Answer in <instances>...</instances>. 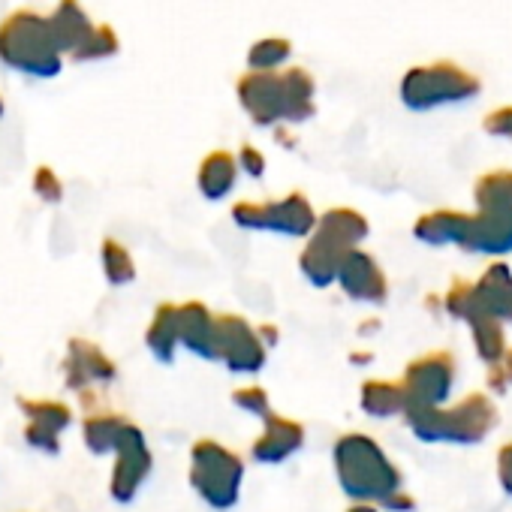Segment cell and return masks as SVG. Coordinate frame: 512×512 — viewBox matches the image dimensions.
Here are the masks:
<instances>
[{
    "label": "cell",
    "instance_id": "11",
    "mask_svg": "<svg viewBox=\"0 0 512 512\" xmlns=\"http://www.w3.org/2000/svg\"><path fill=\"white\" fill-rule=\"evenodd\" d=\"M269 347L244 317L220 314L217 317V362L232 374H260L266 365Z\"/></svg>",
    "mask_w": 512,
    "mask_h": 512
},
{
    "label": "cell",
    "instance_id": "16",
    "mask_svg": "<svg viewBox=\"0 0 512 512\" xmlns=\"http://www.w3.org/2000/svg\"><path fill=\"white\" fill-rule=\"evenodd\" d=\"M19 407L28 419L25 425V440L40 449L55 455L61 449V434L70 428L73 413L67 404L61 401H31V398H19Z\"/></svg>",
    "mask_w": 512,
    "mask_h": 512
},
{
    "label": "cell",
    "instance_id": "2",
    "mask_svg": "<svg viewBox=\"0 0 512 512\" xmlns=\"http://www.w3.org/2000/svg\"><path fill=\"white\" fill-rule=\"evenodd\" d=\"M238 103L250 115L253 124L260 127H275L278 121L302 124L314 118V79L302 67H290L284 73H247L235 85Z\"/></svg>",
    "mask_w": 512,
    "mask_h": 512
},
{
    "label": "cell",
    "instance_id": "18",
    "mask_svg": "<svg viewBox=\"0 0 512 512\" xmlns=\"http://www.w3.org/2000/svg\"><path fill=\"white\" fill-rule=\"evenodd\" d=\"M178 335L184 350L205 362H217V314H211L202 302L178 305Z\"/></svg>",
    "mask_w": 512,
    "mask_h": 512
},
{
    "label": "cell",
    "instance_id": "24",
    "mask_svg": "<svg viewBox=\"0 0 512 512\" xmlns=\"http://www.w3.org/2000/svg\"><path fill=\"white\" fill-rule=\"evenodd\" d=\"M359 404L371 419H392L407 413V398L401 380H368L359 392Z\"/></svg>",
    "mask_w": 512,
    "mask_h": 512
},
{
    "label": "cell",
    "instance_id": "8",
    "mask_svg": "<svg viewBox=\"0 0 512 512\" xmlns=\"http://www.w3.org/2000/svg\"><path fill=\"white\" fill-rule=\"evenodd\" d=\"M232 220L241 229L253 232H278L287 238H311L317 229V211L302 193H287L284 199L272 202H235L232 205Z\"/></svg>",
    "mask_w": 512,
    "mask_h": 512
},
{
    "label": "cell",
    "instance_id": "12",
    "mask_svg": "<svg viewBox=\"0 0 512 512\" xmlns=\"http://www.w3.org/2000/svg\"><path fill=\"white\" fill-rule=\"evenodd\" d=\"M151 473V449L145 443V434L139 425H130V431L124 434L118 452H115V464H112V479H109V494L118 503H130L145 479Z\"/></svg>",
    "mask_w": 512,
    "mask_h": 512
},
{
    "label": "cell",
    "instance_id": "29",
    "mask_svg": "<svg viewBox=\"0 0 512 512\" xmlns=\"http://www.w3.org/2000/svg\"><path fill=\"white\" fill-rule=\"evenodd\" d=\"M232 404H235L241 413L256 416V419H263V422L275 413L272 398H269V392H266L263 386H241V389H235V392H232Z\"/></svg>",
    "mask_w": 512,
    "mask_h": 512
},
{
    "label": "cell",
    "instance_id": "22",
    "mask_svg": "<svg viewBox=\"0 0 512 512\" xmlns=\"http://www.w3.org/2000/svg\"><path fill=\"white\" fill-rule=\"evenodd\" d=\"M235 181H238V160L229 151H211L196 175L199 193L211 202L226 199L235 190Z\"/></svg>",
    "mask_w": 512,
    "mask_h": 512
},
{
    "label": "cell",
    "instance_id": "10",
    "mask_svg": "<svg viewBox=\"0 0 512 512\" xmlns=\"http://www.w3.org/2000/svg\"><path fill=\"white\" fill-rule=\"evenodd\" d=\"M443 308H446L449 317L467 323L470 338H473V350H476V356H479V362H482L485 368H491V365H497V362L503 359V353L509 350V347H506L503 323H497L494 317H488V314L482 311L473 284L455 281V284L446 290V296H443Z\"/></svg>",
    "mask_w": 512,
    "mask_h": 512
},
{
    "label": "cell",
    "instance_id": "9",
    "mask_svg": "<svg viewBox=\"0 0 512 512\" xmlns=\"http://www.w3.org/2000/svg\"><path fill=\"white\" fill-rule=\"evenodd\" d=\"M455 356L446 350H434L425 353L419 359H413L401 377V389L407 398V413L416 410H434V407H446L455 389ZM404 413V416H407Z\"/></svg>",
    "mask_w": 512,
    "mask_h": 512
},
{
    "label": "cell",
    "instance_id": "39",
    "mask_svg": "<svg viewBox=\"0 0 512 512\" xmlns=\"http://www.w3.org/2000/svg\"><path fill=\"white\" fill-rule=\"evenodd\" d=\"M0 112H4V103H0Z\"/></svg>",
    "mask_w": 512,
    "mask_h": 512
},
{
    "label": "cell",
    "instance_id": "6",
    "mask_svg": "<svg viewBox=\"0 0 512 512\" xmlns=\"http://www.w3.org/2000/svg\"><path fill=\"white\" fill-rule=\"evenodd\" d=\"M190 485L217 512H229L241 500L244 461L217 440H199L190 449Z\"/></svg>",
    "mask_w": 512,
    "mask_h": 512
},
{
    "label": "cell",
    "instance_id": "38",
    "mask_svg": "<svg viewBox=\"0 0 512 512\" xmlns=\"http://www.w3.org/2000/svg\"><path fill=\"white\" fill-rule=\"evenodd\" d=\"M347 512H380V506H368V503H353Z\"/></svg>",
    "mask_w": 512,
    "mask_h": 512
},
{
    "label": "cell",
    "instance_id": "25",
    "mask_svg": "<svg viewBox=\"0 0 512 512\" xmlns=\"http://www.w3.org/2000/svg\"><path fill=\"white\" fill-rule=\"evenodd\" d=\"M461 226H464V211L440 208V211L422 214L413 226V235L428 247H446V244H458Z\"/></svg>",
    "mask_w": 512,
    "mask_h": 512
},
{
    "label": "cell",
    "instance_id": "13",
    "mask_svg": "<svg viewBox=\"0 0 512 512\" xmlns=\"http://www.w3.org/2000/svg\"><path fill=\"white\" fill-rule=\"evenodd\" d=\"M455 247L479 256H497V260L512 253V208L464 214L461 238Z\"/></svg>",
    "mask_w": 512,
    "mask_h": 512
},
{
    "label": "cell",
    "instance_id": "30",
    "mask_svg": "<svg viewBox=\"0 0 512 512\" xmlns=\"http://www.w3.org/2000/svg\"><path fill=\"white\" fill-rule=\"evenodd\" d=\"M118 55V34L109 25H97V31L91 34V40L76 52L73 61H100V58H112Z\"/></svg>",
    "mask_w": 512,
    "mask_h": 512
},
{
    "label": "cell",
    "instance_id": "36",
    "mask_svg": "<svg viewBox=\"0 0 512 512\" xmlns=\"http://www.w3.org/2000/svg\"><path fill=\"white\" fill-rule=\"evenodd\" d=\"M380 509H386V512H413V509H416V497H410L407 491H398V494H392Z\"/></svg>",
    "mask_w": 512,
    "mask_h": 512
},
{
    "label": "cell",
    "instance_id": "33",
    "mask_svg": "<svg viewBox=\"0 0 512 512\" xmlns=\"http://www.w3.org/2000/svg\"><path fill=\"white\" fill-rule=\"evenodd\" d=\"M485 133L497 136V139H512V106H500L494 109L485 121H482Z\"/></svg>",
    "mask_w": 512,
    "mask_h": 512
},
{
    "label": "cell",
    "instance_id": "28",
    "mask_svg": "<svg viewBox=\"0 0 512 512\" xmlns=\"http://www.w3.org/2000/svg\"><path fill=\"white\" fill-rule=\"evenodd\" d=\"M290 55H293V46L284 37H266L247 52V64L253 73H275Z\"/></svg>",
    "mask_w": 512,
    "mask_h": 512
},
{
    "label": "cell",
    "instance_id": "23",
    "mask_svg": "<svg viewBox=\"0 0 512 512\" xmlns=\"http://www.w3.org/2000/svg\"><path fill=\"white\" fill-rule=\"evenodd\" d=\"M145 344L151 350V356L163 365L175 362V353L181 347V335H178V305H160L154 311V320L145 332Z\"/></svg>",
    "mask_w": 512,
    "mask_h": 512
},
{
    "label": "cell",
    "instance_id": "17",
    "mask_svg": "<svg viewBox=\"0 0 512 512\" xmlns=\"http://www.w3.org/2000/svg\"><path fill=\"white\" fill-rule=\"evenodd\" d=\"M305 446V428L287 416L272 413L263 422V434L253 440L250 446V458L260 464H284L287 458H293L299 449Z\"/></svg>",
    "mask_w": 512,
    "mask_h": 512
},
{
    "label": "cell",
    "instance_id": "26",
    "mask_svg": "<svg viewBox=\"0 0 512 512\" xmlns=\"http://www.w3.org/2000/svg\"><path fill=\"white\" fill-rule=\"evenodd\" d=\"M476 211H494V208H512V172L497 169L476 181L473 187Z\"/></svg>",
    "mask_w": 512,
    "mask_h": 512
},
{
    "label": "cell",
    "instance_id": "3",
    "mask_svg": "<svg viewBox=\"0 0 512 512\" xmlns=\"http://www.w3.org/2000/svg\"><path fill=\"white\" fill-rule=\"evenodd\" d=\"M368 238V220L356 208H329L320 214L317 229L305 241V250L299 256V269L311 287H332L338 284L341 263L359 244Z\"/></svg>",
    "mask_w": 512,
    "mask_h": 512
},
{
    "label": "cell",
    "instance_id": "31",
    "mask_svg": "<svg viewBox=\"0 0 512 512\" xmlns=\"http://www.w3.org/2000/svg\"><path fill=\"white\" fill-rule=\"evenodd\" d=\"M485 386H488L494 395H503V392L512 389V347L503 353V359H500L497 365H491V368L485 371Z\"/></svg>",
    "mask_w": 512,
    "mask_h": 512
},
{
    "label": "cell",
    "instance_id": "32",
    "mask_svg": "<svg viewBox=\"0 0 512 512\" xmlns=\"http://www.w3.org/2000/svg\"><path fill=\"white\" fill-rule=\"evenodd\" d=\"M34 190H37L46 202H58V199L64 196V184L58 181V175H55L49 166L37 169V175H34Z\"/></svg>",
    "mask_w": 512,
    "mask_h": 512
},
{
    "label": "cell",
    "instance_id": "37",
    "mask_svg": "<svg viewBox=\"0 0 512 512\" xmlns=\"http://www.w3.org/2000/svg\"><path fill=\"white\" fill-rule=\"evenodd\" d=\"M260 338L266 341V347H275L278 344V329L275 326H260Z\"/></svg>",
    "mask_w": 512,
    "mask_h": 512
},
{
    "label": "cell",
    "instance_id": "14",
    "mask_svg": "<svg viewBox=\"0 0 512 512\" xmlns=\"http://www.w3.org/2000/svg\"><path fill=\"white\" fill-rule=\"evenodd\" d=\"M338 287L347 299L362 302V305H386V299H389V281H386L380 263L362 247L353 250L341 263Z\"/></svg>",
    "mask_w": 512,
    "mask_h": 512
},
{
    "label": "cell",
    "instance_id": "34",
    "mask_svg": "<svg viewBox=\"0 0 512 512\" xmlns=\"http://www.w3.org/2000/svg\"><path fill=\"white\" fill-rule=\"evenodd\" d=\"M238 169L244 175H250V178H263L266 175V157H263V151H256L253 145H244L238 151Z\"/></svg>",
    "mask_w": 512,
    "mask_h": 512
},
{
    "label": "cell",
    "instance_id": "27",
    "mask_svg": "<svg viewBox=\"0 0 512 512\" xmlns=\"http://www.w3.org/2000/svg\"><path fill=\"white\" fill-rule=\"evenodd\" d=\"M100 260H103V275L112 287H127L136 281V263L130 250L115 241V238H106L103 241V250H100Z\"/></svg>",
    "mask_w": 512,
    "mask_h": 512
},
{
    "label": "cell",
    "instance_id": "15",
    "mask_svg": "<svg viewBox=\"0 0 512 512\" xmlns=\"http://www.w3.org/2000/svg\"><path fill=\"white\" fill-rule=\"evenodd\" d=\"M118 374L115 362L91 341L85 338H73L67 347V359H64V380L67 389L73 392H88L94 386H106L112 383Z\"/></svg>",
    "mask_w": 512,
    "mask_h": 512
},
{
    "label": "cell",
    "instance_id": "5",
    "mask_svg": "<svg viewBox=\"0 0 512 512\" xmlns=\"http://www.w3.org/2000/svg\"><path fill=\"white\" fill-rule=\"evenodd\" d=\"M0 61L37 79L58 76L64 67V55L55 43L49 16L16 10L0 22Z\"/></svg>",
    "mask_w": 512,
    "mask_h": 512
},
{
    "label": "cell",
    "instance_id": "19",
    "mask_svg": "<svg viewBox=\"0 0 512 512\" xmlns=\"http://www.w3.org/2000/svg\"><path fill=\"white\" fill-rule=\"evenodd\" d=\"M55 43L61 49V55L76 58V52L91 40V34L97 31V25H91L88 13L79 7V0H61L55 7V13L49 16Z\"/></svg>",
    "mask_w": 512,
    "mask_h": 512
},
{
    "label": "cell",
    "instance_id": "21",
    "mask_svg": "<svg viewBox=\"0 0 512 512\" xmlns=\"http://www.w3.org/2000/svg\"><path fill=\"white\" fill-rule=\"evenodd\" d=\"M130 419L121 416V413H112V410H97V413H88L85 416V425H82V434H85V446L94 452V455H115L124 434L130 431Z\"/></svg>",
    "mask_w": 512,
    "mask_h": 512
},
{
    "label": "cell",
    "instance_id": "4",
    "mask_svg": "<svg viewBox=\"0 0 512 512\" xmlns=\"http://www.w3.org/2000/svg\"><path fill=\"white\" fill-rule=\"evenodd\" d=\"M404 422L422 443L476 446L497 428V407L485 392H470L458 404L407 413Z\"/></svg>",
    "mask_w": 512,
    "mask_h": 512
},
{
    "label": "cell",
    "instance_id": "35",
    "mask_svg": "<svg viewBox=\"0 0 512 512\" xmlns=\"http://www.w3.org/2000/svg\"><path fill=\"white\" fill-rule=\"evenodd\" d=\"M497 482L512 497V440L500 446L497 452Z\"/></svg>",
    "mask_w": 512,
    "mask_h": 512
},
{
    "label": "cell",
    "instance_id": "20",
    "mask_svg": "<svg viewBox=\"0 0 512 512\" xmlns=\"http://www.w3.org/2000/svg\"><path fill=\"white\" fill-rule=\"evenodd\" d=\"M473 290L488 317H494L503 326L512 323V272L506 263H491L485 275L473 284Z\"/></svg>",
    "mask_w": 512,
    "mask_h": 512
},
{
    "label": "cell",
    "instance_id": "1",
    "mask_svg": "<svg viewBox=\"0 0 512 512\" xmlns=\"http://www.w3.org/2000/svg\"><path fill=\"white\" fill-rule=\"evenodd\" d=\"M335 479L353 503L383 506L392 494L404 491V476L383 446L368 434H344L332 446Z\"/></svg>",
    "mask_w": 512,
    "mask_h": 512
},
{
    "label": "cell",
    "instance_id": "7",
    "mask_svg": "<svg viewBox=\"0 0 512 512\" xmlns=\"http://www.w3.org/2000/svg\"><path fill=\"white\" fill-rule=\"evenodd\" d=\"M479 94V79L452 61L413 67L401 82V100L413 112H428L446 103H464Z\"/></svg>",
    "mask_w": 512,
    "mask_h": 512
}]
</instances>
